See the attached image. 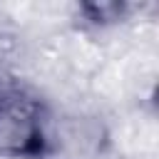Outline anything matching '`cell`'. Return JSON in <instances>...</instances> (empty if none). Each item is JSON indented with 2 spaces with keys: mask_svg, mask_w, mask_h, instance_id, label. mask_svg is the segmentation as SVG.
I'll list each match as a JSON object with an SVG mask.
<instances>
[{
  "mask_svg": "<svg viewBox=\"0 0 159 159\" xmlns=\"http://www.w3.org/2000/svg\"><path fill=\"white\" fill-rule=\"evenodd\" d=\"M154 124L149 117H132L122 127V144L132 152H149L154 147Z\"/></svg>",
  "mask_w": 159,
  "mask_h": 159,
  "instance_id": "cell-1",
  "label": "cell"
}]
</instances>
